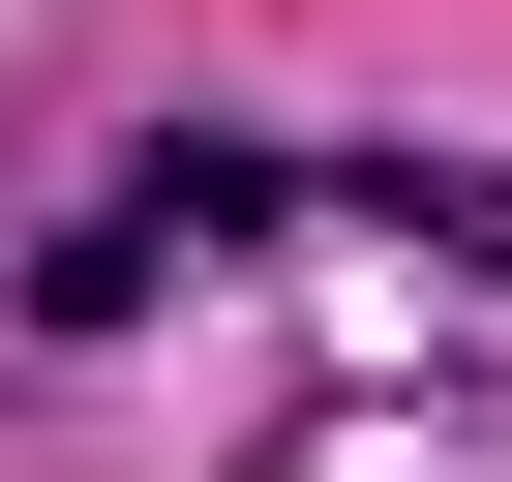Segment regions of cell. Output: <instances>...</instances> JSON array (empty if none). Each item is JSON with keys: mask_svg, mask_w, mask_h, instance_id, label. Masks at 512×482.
I'll use <instances>...</instances> for the list:
<instances>
[{"mask_svg": "<svg viewBox=\"0 0 512 482\" xmlns=\"http://www.w3.org/2000/svg\"><path fill=\"white\" fill-rule=\"evenodd\" d=\"M241 211H272V151H241V121H181V151H151V181L61 241V272H31V332H121V302L181 272V241H241Z\"/></svg>", "mask_w": 512, "mask_h": 482, "instance_id": "6da1fadb", "label": "cell"}]
</instances>
